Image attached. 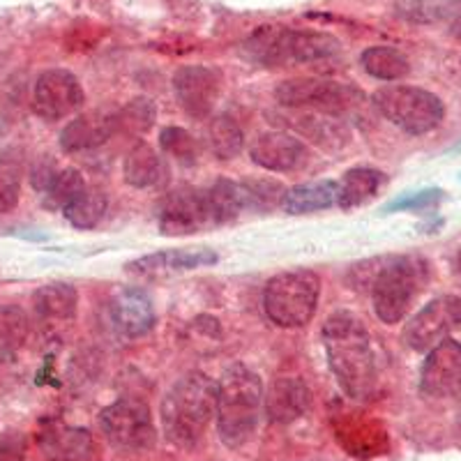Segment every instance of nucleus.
<instances>
[{"instance_id": "nucleus-17", "label": "nucleus", "mask_w": 461, "mask_h": 461, "mask_svg": "<svg viewBox=\"0 0 461 461\" xmlns=\"http://www.w3.org/2000/svg\"><path fill=\"white\" fill-rule=\"evenodd\" d=\"M155 304L141 288H125L111 300V323L118 335L139 339L155 328Z\"/></svg>"}, {"instance_id": "nucleus-15", "label": "nucleus", "mask_w": 461, "mask_h": 461, "mask_svg": "<svg viewBox=\"0 0 461 461\" xmlns=\"http://www.w3.org/2000/svg\"><path fill=\"white\" fill-rule=\"evenodd\" d=\"M249 158L266 171L288 173L307 162V146L288 131H266L254 139Z\"/></svg>"}, {"instance_id": "nucleus-1", "label": "nucleus", "mask_w": 461, "mask_h": 461, "mask_svg": "<svg viewBox=\"0 0 461 461\" xmlns=\"http://www.w3.org/2000/svg\"><path fill=\"white\" fill-rule=\"evenodd\" d=\"M323 346L344 393L353 399L369 397L376 385V356L365 323L351 312H335L323 325Z\"/></svg>"}, {"instance_id": "nucleus-11", "label": "nucleus", "mask_w": 461, "mask_h": 461, "mask_svg": "<svg viewBox=\"0 0 461 461\" xmlns=\"http://www.w3.org/2000/svg\"><path fill=\"white\" fill-rule=\"evenodd\" d=\"M86 93L79 79L68 69H47L37 77L32 90V111L42 121H65L84 106Z\"/></svg>"}, {"instance_id": "nucleus-8", "label": "nucleus", "mask_w": 461, "mask_h": 461, "mask_svg": "<svg viewBox=\"0 0 461 461\" xmlns=\"http://www.w3.org/2000/svg\"><path fill=\"white\" fill-rule=\"evenodd\" d=\"M275 97L288 109H314L330 115L348 113L357 102H362V93L356 86L316 77L282 81L275 90Z\"/></svg>"}, {"instance_id": "nucleus-12", "label": "nucleus", "mask_w": 461, "mask_h": 461, "mask_svg": "<svg viewBox=\"0 0 461 461\" xmlns=\"http://www.w3.org/2000/svg\"><path fill=\"white\" fill-rule=\"evenodd\" d=\"M159 230L164 236H189L212 226L205 208L203 189L180 187L168 192L158 210Z\"/></svg>"}, {"instance_id": "nucleus-6", "label": "nucleus", "mask_w": 461, "mask_h": 461, "mask_svg": "<svg viewBox=\"0 0 461 461\" xmlns=\"http://www.w3.org/2000/svg\"><path fill=\"white\" fill-rule=\"evenodd\" d=\"M321 279L312 270H288L275 275L263 291L266 316L279 328H303L316 314Z\"/></svg>"}, {"instance_id": "nucleus-13", "label": "nucleus", "mask_w": 461, "mask_h": 461, "mask_svg": "<svg viewBox=\"0 0 461 461\" xmlns=\"http://www.w3.org/2000/svg\"><path fill=\"white\" fill-rule=\"evenodd\" d=\"M173 93L189 118L205 121L220 97V74L205 65H185L173 74Z\"/></svg>"}, {"instance_id": "nucleus-24", "label": "nucleus", "mask_w": 461, "mask_h": 461, "mask_svg": "<svg viewBox=\"0 0 461 461\" xmlns=\"http://www.w3.org/2000/svg\"><path fill=\"white\" fill-rule=\"evenodd\" d=\"M122 171H125V180L131 187H155L164 178V159L148 143H137V146L127 152Z\"/></svg>"}, {"instance_id": "nucleus-2", "label": "nucleus", "mask_w": 461, "mask_h": 461, "mask_svg": "<svg viewBox=\"0 0 461 461\" xmlns=\"http://www.w3.org/2000/svg\"><path fill=\"white\" fill-rule=\"evenodd\" d=\"M217 385L203 372H189L173 383L162 403V429L168 443L189 450L203 438L215 415Z\"/></svg>"}, {"instance_id": "nucleus-14", "label": "nucleus", "mask_w": 461, "mask_h": 461, "mask_svg": "<svg viewBox=\"0 0 461 461\" xmlns=\"http://www.w3.org/2000/svg\"><path fill=\"white\" fill-rule=\"evenodd\" d=\"M420 390L427 397L447 399L461 394V341L446 339L427 353L420 372Z\"/></svg>"}, {"instance_id": "nucleus-40", "label": "nucleus", "mask_w": 461, "mask_h": 461, "mask_svg": "<svg viewBox=\"0 0 461 461\" xmlns=\"http://www.w3.org/2000/svg\"><path fill=\"white\" fill-rule=\"evenodd\" d=\"M455 270H456V275L461 277V247H459V252H456V258H455Z\"/></svg>"}, {"instance_id": "nucleus-25", "label": "nucleus", "mask_w": 461, "mask_h": 461, "mask_svg": "<svg viewBox=\"0 0 461 461\" xmlns=\"http://www.w3.org/2000/svg\"><path fill=\"white\" fill-rule=\"evenodd\" d=\"M383 173L376 168L369 167H357L346 171V176L341 178L339 194H337V205L344 210L357 208V205L367 203L369 199L376 196V192L383 185Z\"/></svg>"}, {"instance_id": "nucleus-9", "label": "nucleus", "mask_w": 461, "mask_h": 461, "mask_svg": "<svg viewBox=\"0 0 461 461\" xmlns=\"http://www.w3.org/2000/svg\"><path fill=\"white\" fill-rule=\"evenodd\" d=\"M100 427L111 446L122 452L150 450L158 438L152 413L143 399L121 397L100 413Z\"/></svg>"}, {"instance_id": "nucleus-7", "label": "nucleus", "mask_w": 461, "mask_h": 461, "mask_svg": "<svg viewBox=\"0 0 461 461\" xmlns=\"http://www.w3.org/2000/svg\"><path fill=\"white\" fill-rule=\"evenodd\" d=\"M372 102L385 121L411 137L429 134L446 118V106L438 95L418 86H383L374 93Z\"/></svg>"}, {"instance_id": "nucleus-20", "label": "nucleus", "mask_w": 461, "mask_h": 461, "mask_svg": "<svg viewBox=\"0 0 461 461\" xmlns=\"http://www.w3.org/2000/svg\"><path fill=\"white\" fill-rule=\"evenodd\" d=\"M212 263H217V254L212 249H168V252L148 254V257L127 263V273L155 277V275L187 273V270L212 266Z\"/></svg>"}, {"instance_id": "nucleus-23", "label": "nucleus", "mask_w": 461, "mask_h": 461, "mask_svg": "<svg viewBox=\"0 0 461 461\" xmlns=\"http://www.w3.org/2000/svg\"><path fill=\"white\" fill-rule=\"evenodd\" d=\"M205 208L212 224H226V221L236 220L242 210H247V192L242 183L220 178L210 187L203 189Z\"/></svg>"}, {"instance_id": "nucleus-4", "label": "nucleus", "mask_w": 461, "mask_h": 461, "mask_svg": "<svg viewBox=\"0 0 461 461\" xmlns=\"http://www.w3.org/2000/svg\"><path fill=\"white\" fill-rule=\"evenodd\" d=\"M263 403V385L257 372L230 365L217 383V431L224 446L240 447L252 438Z\"/></svg>"}, {"instance_id": "nucleus-34", "label": "nucleus", "mask_w": 461, "mask_h": 461, "mask_svg": "<svg viewBox=\"0 0 461 461\" xmlns=\"http://www.w3.org/2000/svg\"><path fill=\"white\" fill-rule=\"evenodd\" d=\"M155 125V104L146 97H137L118 111V131L130 137H141Z\"/></svg>"}, {"instance_id": "nucleus-3", "label": "nucleus", "mask_w": 461, "mask_h": 461, "mask_svg": "<svg viewBox=\"0 0 461 461\" xmlns=\"http://www.w3.org/2000/svg\"><path fill=\"white\" fill-rule=\"evenodd\" d=\"M249 63L263 68L314 65L339 56L341 44L330 32L294 31L284 26H261L240 47Z\"/></svg>"}, {"instance_id": "nucleus-38", "label": "nucleus", "mask_w": 461, "mask_h": 461, "mask_svg": "<svg viewBox=\"0 0 461 461\" xmlns=\"http://www.w3.org/2000/svg\"><path fill=\"white\" fill-rule=\"evenodd\" d=\"M436 194H438V192H420L418 196H411V199H406V201H394V203L390 205L388 210H406V208H418V205H425V203H429V201L434 199Z\"/></svg>"}, {"instance_id": "nucleus-36", "label": "nucleus", "mask_w": 461, "mask_h": 461, "mask_svg": "<svg viewBox=\"0 0 461 461\" xmlns=\"http://www.w3.org/2000/svg\"><path fill=\"white\" fill-rule=\"evenodd\" d=\"M26 459V436L19 431L0 434V461H23Z\"/></svg>"}, {"instance_id": "nucleus-33", "label": "nucleus", "mask_w": 461, "mask_h": 461, "mask_svg": "<svg viewBox=\"0 0 461 461\" xmlns=\"http://www.w3.org/2000/svg\"><path fill=\"white\" fill-rule=\"evenodd\" d=\"M159 148L183 167H194L199 159V146L196 139L183 127H164L159 134Z\"/></svg>"}, {"instance_id": "nucleus-22", "label": "nucleus", "mask_w": 461, "mask_h": 461, "mask_svg": "<svg viewBox=\"0 0 461 461\" xmlns=\"http://www.w3.org/2000/svg\"><path fill=\"white\" fill-rule=\"evenodd\" d=\"M337 194H339V185L335 180L304 183L284 189L279 205L288 215H307V212H319V210L337 205Z\"/></svg>"}, {"instance_id": "nucleus-29", "label": "nucleus", "mask_w": 461, "mask_h": 461, "mask_svg": "<svg viewBox=\"0 0 461 461\" xmlns=\"http://www.w3.org/2000/svg\"><path fill=\"white\" fill-rule=\"evenodd\" d=\"M461 7V0H397L394 12L403 22L415 26H429L455 14Z\"/></svg>"}, {"instance_id": "nucleus-39", "label": "nucleus", "mask_w": 461, "mask_h": 461, "mask_svg": "<svg viewBox=\"0 0 461 461\" xmlns=\"http://www.w3.org/2000/svg\"><path fill=\"white\" fill-rule=\"evenodd\" d=\"M450 32L456 37V40H461V7L455 12V19H452Z\"/></svg>"}, {"instance_id": "nucleus-37", "label": "nucleus", "mask_w": 461, "mask_h": 461, "mask_svg": "<svg viewBox=\"0 0 461 461\" xmlns=\"http://www.w3.org/2000/svg\"><path fill=\"white\" fill-rule=\"evenodd\" d=\"M56 168H53L51 162H40L35 168H32L31 173V180H32V187L40 189V192H47L49 185H51V180L56 178Z\"/></svg>"}, {"instance_id": "nucleus-27", "label": "nucleus", "mask_w": 461, "mask_h": 461, "mask_svg": "<svg viewBox=\"0 0 461 461\" xmlns=\"http://www.w3.org/2000/svg\"><path fill=\"white\" fill-rule=\"evenodd\" d=\"M205 143L217 159L226 162V159L240 155L242 146H245V134L230 115H217V118H210V125L205 130Z\"/></svg>"}, {"instance_id": "nucleus-26", "label": "nucleus", "mask_w": 461, "mask_h": 461, "mask_svg": "<svg viewBox=\"0 0 461 461\" xmlns=\"http://www.w3.org/2000/svg\"><path fill=\"white\" fill-rule=\"evenodd\" d=\"M360 65L378 81H399L411 72L409 58L394 47H369L362 51Z\"/></svg>"}, {"instance_id": "nucleus-30", "label": "nucleus", "mask_w": 461, "mask_h": 461, "mask_svg": "<svg viewBox=\"0 0 461 461\" xmlns=\"http://www.w3.org/2000/svg\"><path fill=\"white\" fill-rule=\"evenodd\" d=\"M28 314L16 304H0V362L14 357L28 339Z\"/></svg>"}, {"instance_id": "nucleus-21", "label": "nucleus", "mask_w": 461, "mask_h": 461, "mask_svg": "<svg viewBox=\"0 0 461 461\" xmlns=\"http://www.w3.org/2000/svg\"><path fill=\"white\" fill-rule=\"evenodd\" d=\"M79 307V295L72 284H47V286L37 288L32 295V310L37 319L47 325H63L72 323Z\"/></svg>"}, {"instance_id": "nucleus-28", "label": "nucleus", "mask_w": 461, "mask_h": 461, "mask_svg": "<svg viewBox=\"0 0 461 461\" xmlns=\"http://www.w3.org/2000/svg\"><path fill=\"white\" fill-rule=\"evenodd\" d=\"M106 205H109V199H106L104 189L86 185L84 192L63 210V215L74 229L88 230L100 224L106 212Z\"/></svg>"}, {"instance_id": "nucleus-19", "label": "nucleus", "mask_w": 461, "mask_h": 461, "mask_svg": "<svg viewBox=\"0 0 461 461\" xmlns=\"http://www.w3.org/2000/svg\"><path fill=\"white\" fill-rule=\"evenodd\" d=\"M312 406V390L295 376L275 378L266 394V415L273 425H291Z\"/></svg>"}, {"instance_id": "nucleus-31", "label": "nucleus", "mask_w": 461, "mask_h": 461, "mask_svg": "<svg viewBox=\"0 0 461 461\" xmlns=\"http://www.w3.org/2000/svg\"><path fill=\"white\" fill-rule=\"evenodd\" d=\"M23 180V158L19 150L0 155V215H7L19 203Z\"/></svg>"}, {"instance_id": "nucleus-18", "label": "nucleus", "mask_w": 461, "mask_h": 461, "mask_svg": "<svg viewBox=\"0 0 461 461\" xmlns=\"http://www.w3.org/2000/svg\"><path fill=\"white\" fill-rule=\"evenodd\" d=\"M37 446L49 461H86L93 452V436L84 427L47 422L37 434Z\"/></svg>"}, {"instance_id": "nucleus-10", "label": "nucleus", "mask_w": 461, "mask_h": 461, "mask_svg": "<svg viewBox=\"0 0 461 461\" xmlns=\"http://www.w3.org/2000/svg\"><path fill=\"white\" fill-rule=\"evenodd\" d=\"M461 330V298L440 295L425 304L403 328V344L418 353H429L440 341Z\"/></svg>"}, {"instance_id": "nucleus-35", "label": "nucleus", "mask_w": 461, "mask_h": 461, "mask_svg": "<svg viewBox=\"0 0 461 461\" xmlns=\"http://www.w3.org/2000/svg\"><path fill=\"white\" fill-rule=\"evenodd\" d=\"M242 185H245L247 205L249 208H273L275 203L282 201L284 189L273 180H245Z\"/></svg>"}, {"instance_id": "nucleus-32", "label": "nucleus", "mask_w": 461, "mask_h": 461, "mask_svg": "<svg viewBox=\"0 0 461 461\" xmlns=\"http://www.w3.org/2000/svg\"><path fill=\"white\" fill-rule=\"evenodd\" d=\"M84 176H81L77 168H65V171L56 173V178L51 180L49 189L44 192V201H47L49 208L65 210L81 194V192H84Z\"/></svg>"}, {"instance_id": "nucleus-16", "label": "nucleus", "mask_w": 461, "mask_h": 461, "mask_svg": "<svg viewBox=\"0 0 461 461\" xmlns=\"http://www.w3.org/2000/svg\"><path fill=\"white\" fill-rule=\"evenodd\" d=\"M118 134V113L111 109H93L77 115L60 131V148L65 152H84L104 146L111 137Z\"/></svg>"}, {"instance_id": "nucleus-5", "label": "nucleus", "mask_w": 461, "mask_h": 461, "mask_svg": "<svg viewBox=\"0 0 461 461\" xmlns=\"http://www.w3.org/2000/svg\"><path fill=\"white\" fill-rule=\"evenodd\" d=\"M427 279H429V267L420 257L388 258L378 267L372 282L374 314L388 325L403 321L411 304L425 288Z\"/></svg>"}]
</instances>
